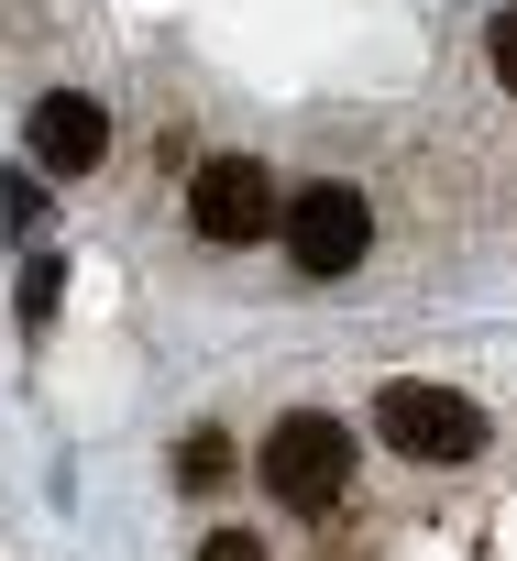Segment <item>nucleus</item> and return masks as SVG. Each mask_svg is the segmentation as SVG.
<instances>
[{
  "label": "nucleus",
  "mask_w": 517,
  "mask_h": 561,
  "mask_svg": "<svg viewBox=\"0 0 517 561\" xmlns=\"http://www.w3.org/2000/svg\"><path fill=\"white\" fill-rule=\"evenodd\" d=\"M386 440L407 451V462H473L484 451V408L462 397V386H386Z\"/></svg>",
  "instance_id": "nucleus-3"
},
{
  "label": "nucleus",
  "mask_w": 517,
  "mask_h": 561,
  "mask_svg": "<svg viewBox=\"0 0 517 561\" xmlns=\"http://www.w3.org/2000/svg\"><path fill=\"white\" fill-rule=\"evenodd\" d=\"M198 561H265V539H253V528H209Z\"/></svg>",
  "instance_id": "nucleus-8"
},
{
  "label": "nucleus",
  "mask_w": 517,
  "mask_h": 561,
  "mask_svg": "<svg viewBox=\"0 0 517 561\" xmlns=\"http://www.w3.org/2000/svg\"><path fill=\"white\" fill-rule=\"evenodd\" d=\"M276 231H287L298 275H353V264H364V242H375V209H364L342 176H320V187L276 198Z\"/></svg>",
  "instance_id": "nucleus-2"
},
{
  "label": "nucleus",
  "mask_w": 517,
  "mask_h": 561,
  "mask_svg": "<svg viewBox=\"0 0 517 561\" xmlns=\"http://www.w3.org/2000/svg\"><path fill=\"white\" fill-rule=\"evenodd\" d=\"M265 495H287L298 517H331V506L353 495V430L320 419V408L276 419V430H265Z\"/></svg>",
  "instance_id": "nucleus-1"
},
{
  "label": "nucleus",
  "mask_w": 517,
  "mask_h": 561,
  "mask_svg": "<svg viewBox=\"0 0 517 561\" xmlns=\"http://www.w3.org/2000/svg\"><path fill=\"white\" fill-rule=\"evenodd\" d=\"M56 298H67V264H56V253H34V264H23V320L45 331V320H56Z\"/></svg>",
  "instance_id": "nucleus-6"
},
{
  "label": "nucleus",
  "mask_w": 517,
  "mask_h": 561,
  "mask_svg": "<svg viewBox=\"0 0 517 561\" xmlns=\"http://www.w3.org/2000/svg\"><path fill=\"white\" fill-rule=\"evenodd\" d=\"M187 231L198 242H253V231H276V176L253 165V154H209L187 176Z\"/></svg>",
  "instance_id": "nucleus-4"
},
{
  "label": "nucleus",
  "mask_w": 517,
  "mask_h": 561,
  "mask_svg": "<svg viewBox=\"0 0 517 561\" xmlns=\"http://www.w3.org/2000/svg\"><path fill=\"white\" fill-rule=\"evenodd\" d=\"M23 144H34V165H45V176H89V165L111 154V111H100V100H78V89H56V100H34Z\"/></svg>",
  "instance_id": "nucleus-5"
},
{
  "label": "nucleus",
  "mask_w": 517,
  "mask_h": 561,
  "mask_svg": "<svg viewBox=\"0 0 517 561\" xmlns=\"http://www.w3.org/2000/svg\"><path fill=\"white\" fill-rule=\"evenodd\" d=\"M176 473H187L198 495H209V484H231V440H220V430H198V440L176 451Z\"/></svg>",
  "instance_id": "nucleus-7"
}]
</instances>
